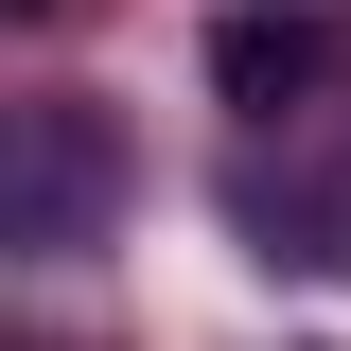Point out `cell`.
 Instances as JSON below:
<instances>
[{
  "label": "cell",
  "instance_id": "2",
  "mask_svg": "<svg viewBox=\"0 0 351 351\" xmlns=\"http://www.w3.org/2000/svg\"><path fill=\"white\" fill-rule=\"evenodd\" d=\"M88 176H106L88 158V106H36V158H18V228H36V246L88 228Z\"/></svg>",
  "mask_w": 351,
  "mask_h": 351
},
{
  "label": "cell",
  "instance_id": "1",
  "mask_svg": "<svg viewBox=\"0 0 351 351\" xmlns=\"http://www.w3.org/2000/svg\"><path fill=\"white\" fill-rule=\"evenodd\" d=\"M211 88L246 106V123H281V106L316 88V18H299V0H228V18H211Z\"/></svg>",
  "mask_w": 351,
  "mask_h": 351
}]
</instances>
